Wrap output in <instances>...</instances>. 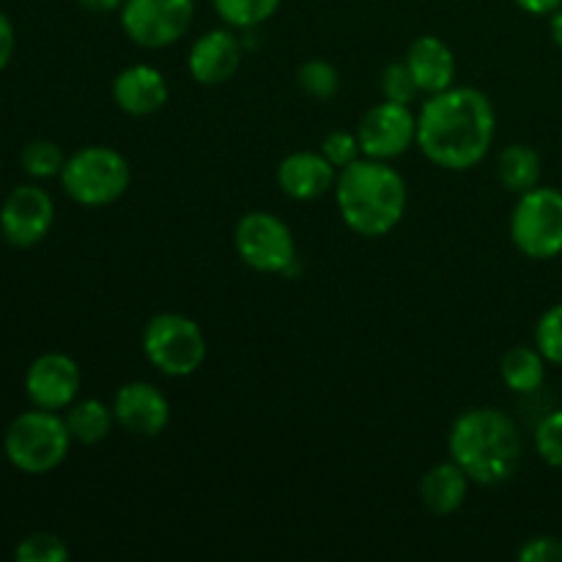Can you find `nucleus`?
<instances>
[{
  "label": "nucleus",
  "mask_w": 562,
  "mask_h": 562,
  "mask_svg": "<svg viewBox=\"0 0 562 562\" xmlns=\"http://www.w3.org/2000/svg\"><path fill=\"white\" fill-rule=\"evenodd\" d=\"M497 135L492 99L470 86L431 93L417 113V148L445 170H470L481 162Z\"/></svg>",
  "instance_id": "f257e3e1"
},
{
  "label": "nucleus",
  "mask_w": 562,
  "mask_h": 562,
  "mask_svg": "<svg viewBox=\"0 0 562 562\" xmlns=\"http://www.w3.org/2000/svg\"><path fill=\"white\" fill-rule=\"evenodd\" d=\"M335 203L349 231L366 239H379L393 234L395 225L404 220L409 192L404 176L393 165L360 157L349 168L338 170Z\"/></svg>",
  "instance_id": "f03ea898"
},
{
  "label": "nucleus",
  "mask_w": 562,
  "mask_h": 562,
  "mask_svg": "<svg viewBox=\"0 0 562 562\" xmlns=\"http://www.w3.org/2000/svg\"><path fill=\"white\" fill-rule=\"evenodd\" d=\"M450 459L481 486L510 481L521 461V434L514 417L494 406H472L450 426Z\"/></svg>",
  "instance_id": "7ed1b4c3"
},
{
  "label": "nucleus",
  "mask_w": 562,
  "mask_h": 562,
  "mask_svg": "<svg viewBox=\"0 0 562 562\" xmlns=\"http://www.w3.org/2000/svg\"><path fill=\"white\" fill-rule=\"evenodd\" d=\"M71 434L58 412L38 409L22 412L11 420L3 437V453L14 470L25 475H47L58 470L71 448Z\"/></svg>",
  "instance_id": "20e7f679"
},
{
  "label": "nucleus",
  "mask_w": 562,
  "mask_h": 562,
  "mask_svg": "<svg viewBox=\"0 0 562 562\" xmlns=\"http://www.w3.org/2000/svg\"><path fill=\"white\" fill-rule=\"evenodd\" d=\"M132 168L110 146H86L66 157L60 170L64 192L80 206H110L130 190Z\"/></svg>",
  "instance_id": "39448f33"
},
{
  "label": "nucleus",
  "mask_w": 562,
  "mask_h": 562,
  "mask_svg": "<svg viewBox=\"0 0 562 562\" xmlns=\"http://www.w3.org/2000/svg\"><path fill=\"white\" fill-rule=\"evenodd\" d=\"M143 355L165 376L184 379L206 360V338L184 313H157L143 327Z\"/></svg>",
  "instance_id": "423d86ee"
},
{
  "label": "nucleus",
  "mask_w": 562,
  "mask_h": 562,
  "mask_svg": "<svg viewBox=\"0 0 562 562\" xmlns=\"http://www.w3.org/2000/svg\"><path fill=\"white\" fill-rule=\"evenodd\" d=\"M510 239L532 261L562 256V190L538 184L521 192L510 214Z\"/></svg>",
  "instance_id": "0eeeda50"
},
{
  "label": "nucleus",
  "mask_w": 562,
  "mask_h": 562,
  "mask_svg": "<svg viewBox=\"0 0 562 562\" xmlns=\"http://www.w3.org/2000/svg\"><path fill=\"white\" fill-rule=\"evenodd\" d=\"M234 247L241 261L263 274L296 272V241L289 225L269 212H247L236 223Z\"/></svg>",
  "instance_id": "6e6552de"
},
{
  "label": "nucleus",
  "mask_w": 562,
  "mask_h": 562,
  "mask_svg": "<svg viewBox=\"0 0 562 562\" xmlns=\"http://www.w3.org/2000/svg\"><path fill=\"white\" fill-rule=\"evenodd\" d=\"M119 16L130 42L162 49L187 36L195 20V0H124Z\"/></svg>",
  "instance_id": "1a4fd4ad"
},
{
  "label": "nucleus",
  "mask_w": 562,
  "mask_h": 562,
  "mask_svg": "<svg viewBox=\"0 0 562 562\" xmlns=\"http://www.w3.org/2000/svg\"><path fill=\"white\" fill-rule=\"evenodd\" d=\"M357 140H360L362 157L393 162L404 157L412 146H417V115L412 113L409 104L384 99L360 119Z\"/></svg>",
  "instance_id": "9d476101"
},
{
  "label": "nucleus",
  "mask_w": 562,
  "mask_h": 562,
  "mask_svg": "<svg viewBox=\"0 0 562 562\" xmlns=\"http://www.w3.org/2000/svg\"><path fill=\"white\" fill-rule=\"evenodd\" d=\"M55 223V203L47 190L22 184L5 198L0 209V234L11 247H33L49 234Z\"/></svg>",
  "instance_id": "9b49d317"
},
{
  "label": "nucleus",
  "mask_w": 562,
  "mask_h": 562,
  "mask_svg": "<svg viewBox=\"0 0 562 562\" xmlns=\"http://www.w3.org/2000/svg\"><path fill=\"white\" fill-rule=\"evenodd\" d=\"M82 387L80 366L69 355L47 351L36 357L25 373V393L33 406L49 412L69 409Z\"/></svg>",
  "instance_id": "f8f14e48"
},
{
  "label": "nucleus",
  "mask_w": 562,
  "mask_h": 562,
  "mask_svg": "<svg viewBox=\"0 0 562 562\" xmlns=\"http://www.w3.org/2000/svg\"><path fill=\"white\" fill-rule=\"evenodd\" d=\"M115 426L130 431L132 437L154 439L168 428L170 401L159 387L148 382L121 384L113 398Z\"/></svg>",
  "instance_id": "ddd939ff"
},
{
  "label": "nucleus",
  "mask_w": 562,
  "mask_h": 562,
  "mask_svg": "<svg viewBox=\"0 0 562 562\" xmlns=\"http://www.w3.org/2000/svg\"><path fill=\"white\" fill-rule=\"evenodd\" d=\"M241 55H245V44L234 31H209L192 44L190 58H187V69L195 77L201 86H223L231 77L239 71Z\"/></svg>",
  "instance_id": "4468645a"
},
{
  "label": "nucleus",
  "mask_w": 562,
  "mask_h": 562,
  "mask_svg": "<svg viewBox=\"0 0 562 562\" xmlns=\"http://www.w3.org/2000/svg\"><path fill=\"white\" fill-rule=\"evenodd\" d=\"M338 168L322 151H294L280 162L278 187L294 201H318L335 190Z\"/></svg>",
  "instance_id": "2eb2a0df"
},
{
  "label": "nucleus",
  "mask_w": 562,
  "mask_h": 562,
  "mask_svg": "<svg viewBox=\"0 0 562 562\" xmlns=\"http://www.w3.org/2000/svg\"><path fill=\"white\" fill-rule=\"evenodd\" d=\"M170 97L168 80L159 69L148 64H135L126 66L124 71H119L113 80V99L119 104V110H124L126 115H154L157 110L165 108Z\"/></svg>",
  "instance_id": "dca6fc26"
},
{
  "label": "nucleus",
  "mask_w": 562,
  "mask_h": 562,
  "mask_svg": "<svg viewBox=\"0 0 562 562\" xmlns=\"http://www.w3.org/2000/svg\"><path fill=\"white\" fill-rule=\"evenodd\" d=\"M404 64L409 66L412 77L417 82V91L420 93H442L448 88L456 86V55L448 44L439 36H420L409 44L406 49Z\"/></svg>",
  "instance_id": "f3484780"
},
{
  "label": "nucleus",
  "mask_w": 562,
  "mask_h": 562,
  "mask_svg": "<svg viewBox=\"0 0 562 562\" xmlns=\"http://www.w3.org/2000/svg\"><path fill=\"white\" fill-rule=\"evenodd\" d=\"M467 492H470V475L453 459L431 467L420 483V499L434 516L456 514L464 505Z\"/></svg>",
  "instance_id": "a211bd4d"
},
{
  "label": "nucleus",
  "mask_w": 562,
  "mask_h": 562,
  "mask_svg": "<svg viewBox=\"0 0 562 562\" xmlns=\"http://www.w3.org/2000/svg\"><path fill=\"white\" fill-rule=\"evenodd\" d=\"M499 376L514 393H536L547 379V357L538 351V346H514L499 362Z\"/></svg>",
  "instance_id": "6ab92c4d"
},
{
  "label": "nucleus",
  "mask_w": 562,
  "mask_h": 562,
  "mask_svg": "<svg viewBox=\"0 0 562 562\" xmlns=\"http://www.w3.org/2000/svg\"><path fill=\"white\" fill-rule=\"evenodd\" d=\"M66 426L75 442L80 445H99L110 437L115 426L113 406H108L99 398H82L66 409Z\"/></svg>",
  "instance_id": "aec40b11"
},
{
  "label": "nucleus",
  "mask_w": 562,
  "mask_h": 562,
  "mask_svg": "<svg viewBox=\"0 0 562 562\" xmlns=\"http://www.w3.org/2000/svg\"><path fill=\"white\" fill-rule=\"evenodd\" d=\"M541 154L536 148L525 146V143H510L497 159V179L503 181L505 190L521 195L541 184Z\"/></svg>",
  "instance_id": "412c9836"
},
{
  "label": "nucleus",
  "mask_w": 562,
  "mask_h": 562,
  "mask_svg": "<svg viewBox=\"0 0 562 562\" xmlns=\"http://www.w3.org/2000/svg\"><path fill=\"white\" fill-rule=\"evenodd\" d=\"M220 20L236 31H252L278 14L283 0H212Z\"/></svg>",
  "instance_id": "4be33fe9"
},
{
  "label": "nucleus",
  "mask_w": 562,
  "mask_h": 562,
  "mask_svg": "<svg viewBox=\"0 0 562 562\" xmlns=\"http://www.w3.org/2000/svg\"><path fill=\"white\" fill-rule=\"evenodd\" d=\"M296 82H300V88L307 97L327 102V99H333L335 93H338L340 75L333 64H327V60L311 58L300 66V71H296Z\"/></svg>",
  "instance_id": "5701e85b"
},
{
  "label": "nucleus",
  "mask_w": 562,
  "mask_h": 562,
  "mask_svg": "<svg viewBox=\"0 0 562 562\" xmlns=\"http://www.w3.org/2000/svg\"><path fill=\"white\" fill-rule=\"evenodd\" d=\"M66 157L58 143L53 140H31L22 148V170L33 179H53L64 170Z\"/></svg>",
  "instance_id": "b1692460"
},
{
  "label": "nucleus",
  "mask_w": 562,
  "mask_h": 562,
  "mask_svg": "<svg viewBox=\"0 0 562 562\" xmlns=\"http://www.w3.org/2000/svg\"><path fill=\"white\" fill-rule=\"evenodd\" d=\"M16 562H66L69 547L55 532H31L14 549Z\"/></svg>",
  "instance_id": "393cba45"
},
{
  "label": "nucleus",
  "mask_w": 562,
  "mask_h": 562,
  "mask_svg": "<svg viewBox=\"0 0 562 562\" xmlns=\"http://www.w3.org/2000/svg\"><path fill=\"white\" fill-rule=\"evenodd\" d=\"M536 346L547 362L552 366H562V302L549 307L536 327Z\"/></svg>",
  "instance_id": "a878e982"
},
{
  "label": "nucleus",
  "mask_w": 562,
  "mask_h": 562,
  "mask_svg": "<svg viewBox=\"0 0 562 562\" xmlns=\"http://www.w3.org/2000/svg\"><path fill=\"white\" fill-rule=\"evenodd\" d=\"M536 450L549 467L562 470V409L549 412L536 428Z\"/></svg>",
  "instance_id": "bb28decb"
},
{
  "label": "nucleus",
  "mask_w": 562,
  "mask_h": 562,
  "mask_svg": "<svg viewBox=\"0 0 562 562\" xmlns=\"http://www.w3.org/2000/svg\"><path fill=\"white\" fill-rule=\"evenodd\" d=\"M382 93L387 102H398V104H412L417 91V82L412 77L409 66L406 64H390L382 75Z\"/></svg>",
  "instance_id": "cd10ccee"
},
{
  "label": "nucleus",
  "mask_w": 562,
  "mask_h": 562,
  "mask_svg": "<svg viewBox=\"0 0 562 562\" xmlns=\"http://www.w3.org/2000/svg\"><path fill=\"white\" fill-rule=\"evenodd\" d=\"M322 154L338 170L349 168L351 162H357V159L362 157V148H360V140H357V132H344V130L329 132V135L324 137V143H322Z\"/></svg>",
  "instance_id": "c85d7f7f"
},
{
  "label": "nucleus",
  "mask_w": 562,
  "mask_h": 562,
  "mask_svg": "<svg viewBox=\"0 0 562 562\" xmlns=\"http://www.w3.org/2000/svg\"><path fill=\"white\" fill-rule=\"evenodd\" d=\"M521 562H562V538L558 536H536L521 543Z\"/></svg>",
  "instance_id": "c756f323"
},
{
  "label": "nucleus",
  "mask_w": 562,
  "mask_h": 562,
  "mask_svg": "<svg viewBox=\"0 0 562 562\" xmlns=\"http://www.w3.org/2000/svg\"><path fill=\"white\" fill-rule=\"evenodd\" d=\"M14 44H16V36H14V25H11L9 16L0 11V71L9 66L11 55H14Z\"/></svg>",
  "instance_id": "7c9ffc66"
},
{
  "label": "nucleus",
  "mask_w": 562,
  "mask_h": 562,
  "mask_svg": "<svg viewBox=\"0 0 562 562\" xmlns=\"http://www.w3.org/2000/svg\"><path fill=\"white\" fill-rule=\"evenodd\" d=\"M516 5L532 16H552L554 11L562 9V0H516Z\"/></svg>",
  "instance_id": "2f4dec72"
},
{
  "label": "nucleus",
  "mask_w": 562,
  "mask_h": 562,
  "mask_svg": "<svg viewBox=\"0 0 562 562\" xmlns=\"http://www.w3.org/2000/svg\"><path fill=\"white\" fill-rule=\"evenodd\" d=\"M77 3L93 14H113V11H121L124 0H77Z\"/></svg>",
  "instance_id": "473e14b6"
},
{
  "label": "nucleus",
  "mask_w": 562,
  "mask_h": 562,
  "mask_svg": "<svg viewBox=\"0 0 562 562\" xmlns=\"http://www.w3.org/2000/svg\"><path fill=\"white\" fill-rule=\"evenodd\" d=\"M549 33H552V42L562 49V9H558L549 20Z\"/></svg>",
  "instance_id": "72a5a7b5"
}]
</instances>
